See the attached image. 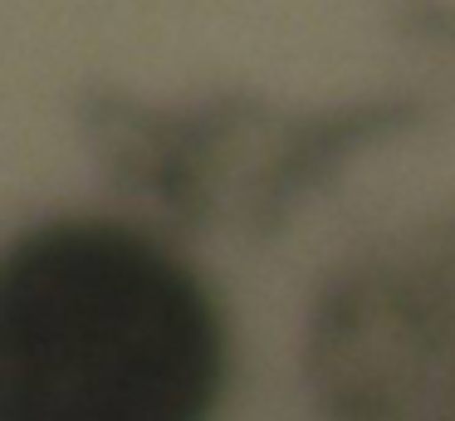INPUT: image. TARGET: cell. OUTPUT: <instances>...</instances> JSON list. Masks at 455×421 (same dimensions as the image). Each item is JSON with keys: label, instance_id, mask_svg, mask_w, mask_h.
<instances>
[{"label": "cell", "instance_id": "obj_1", "mask_svg": "<svg viewBox=\"0 0 455 421\" xmlns=\"http://www.w3.org/2000/svg\"><path fill=\"white\" fill-rule=\"evenodd\" d=\"M220 319L181 260L113 221H54L0 270V421H206Z\"/></svg>", "mask_w": 455, "mask_h": 421}]
</instances>
